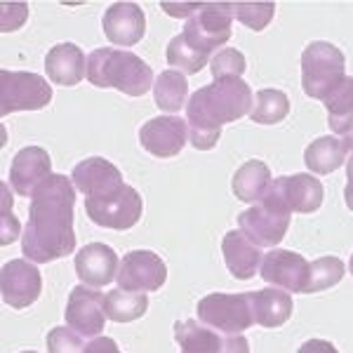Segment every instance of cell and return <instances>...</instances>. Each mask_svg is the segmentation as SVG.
Returning a JSON list of instances; mask_svg holds the SVG:
<instances>
[{"instance_id":"obj_18","label":"cell","mask_w":353,"mask_h":353,"mask_svg":"<svg viewBox=\"0 0 353 353\" xmlns=\"http://www.w3.org/2000/svg\"><path fill=\"white\" fill-rule=\"evenodd\" d=\"M118 254L104 243H90L76 254V273L90 288H104L118 276Z\"/></svg>"},{"instance_id":"obj_21","label":"cell","mask_w":353,"mask_h":353,"mask_svg":"<svg viewBox=\"0 0 353 353\" xmlns=\"http://www.w3.org/2000/svg\"><path fill=\"white\" fill-rule=\"evenodd\" d=\"M45 71L57 85H78L88 78V59L83 50L73 43H59L45 57Z\"/></svg>"},{"instance_id":"obj_43","label":"cell","mask_w":353,"mask_h":353,"mask_svg":"<svg viewBox=\"0 0 353 353\" xmlns=\"http://www.w3.org/2000/svg\"><path fill=\"white\" fill-rule=\"evenodd\" d=\"M351 273H353V257H351Z\"/></svg>"},{"instance_id":"obj_14","label":"cell","mask_w":353,"mask_h":353,"mask_svg":"<svg viewBox=\"0 0 353 353\" xmlns=\"http://www.w3.org/2000/svg\"><path fill=\"white\" fill-rule=\"evenodd\" d=\"M189 139V125L179 116H158L141 125L139 141L151 156L172 158L184 149Z\"/></svg>"},{"instance_id":"obj_28","label":"cell","mask_w":353,"mask_h":353,"mask_svg":"<svg viewBox=\"0 0 353 353\" xmlns=\"http://www.w3.org/2000/svg\"><path fill=\"white\" fill-rule=\"evenodd\" d=\"M186 94H189V83L181 71H163L153 85L156 104L165 113H176L184 109Z\"/></svg>"},{"instance_id":"obj_8","label":"cell","mask_w":353,"mask_h":353,"mask_svg":"<svg viewBox=\"0 0 353 353\" xmlns=\"http://www.w3.org/2000/svg\"><path fill=\"white\" fill-rule=\"evenodd\" d=\"M141 196L132 186L123 184L109 196L101 198H85V212L94 224L104 226V229L125 231L132 226L141 217Z\"/></svg>"},{"instance_id":"obj_25","label":"cell","mask_w":353,"mask_h":353,"mask_svg":"<svg viewBox=\"0 0 353 353\" xmlns=\"http://www.w3.org/2000/svg\"><path fill=\"white\" fill-rule=\"evenodd\" d=\"M174 339L181 353H219L224 341L212 330L203 327L198 321H176Z\"/></svg>"},{"instance_id":"obj_34","label":"cell","mask_w":353,"mask_h":353,"mask_svg":"<svg viewBox=\"0 0 353 353\" xmlns=\"http://www.w3.org/2000/svg\"><path fill=\"white\" fill-rule=\"evenodd\" d=\"M88 344L83 341V334H78L71 327H52L48 332V351L50 353H85Z\"/></svg>"},{"instance_id":"obj_10","label":"cell","mask_w":353,"mask_h":353,"mask_svg":"<svg viewBox=\"0 0 353 353\" xmlns=\"http://www.w3.org/2000/svg\"><path fill=\"white\" fill-rule=\"evenodd\" d=\"M116 281L121 290L153 292V290H161L165 281H168V266H165V261L156 252L132 250V252H128L123 257Z\"/></svg>"},{"instance_id":"obj_1","label":"cell","mask_w":353,"mask_h":353,"mask_svg":"<svg viewBox=\"0 0 353 353\" xmlns=\"http://www.w3.org/2000/svg\"><path fill=\"white\" fill-rule=\"evenodd\" d=\"M76 184L64 174H50L36 189L28 205V226L21 238L26 259L36 264L68 257L76 248L73 231Z\"/></svg>"},{"instance_id":"obj_12","label":"cell","mask_w":353,"mask_h":353,"mask_svg":"<svg viewBox=\"0 0 353 353\" xmlns=\"http://www.w3.org/2000/svg\"><path fill=\"white\" fill-rule=\"evenodd\" d=\"M104 299L106 294H101L97 288L90 285H78L71 290V297L66 304V323L71 330H76L83 337H99L104 332L106 323V311H104Z\"/></svg>"},{"instance_id":"obj_24","label":"cell","mask_w":353,"mask_h":353,"mask_svg":"<svg viewBox=\"0 0 353 353\" xmlns=\"http://www.w3.org/2000/svg\"><path fill=\"white\" fill-rule=\"evenodd\" d=\"M346 149L337 137H318L316 141H311L304 151V163L311 172L316 174H332L334 170L344 165Z\"/></svg>"},{"instance_id":"obj_30","label":"cell","mask_w":353,"mask_h":353,"mask_svg":"<svg viewBox=\"0 0 353 353\" xmlns=\"http://www.w3.org/2000/svg\"><path fill=\"white\" fill-rule=\"evenodd\" d=\"M344 278V264L337 257H321L309 266V278H306L304 294L323 292V290L334 288Z\"/></svg>"},{"instance_id":"obj_5","label":"cell","mask_w":353,"mask_h":353,"mask_svg":"<svg viewBox=\"0 0 353 353\" xmlns=\"http://www.w3.org/2000/svg\"><path fill=\"white\" fill-rule=\"evenodd\" d=\"M52 101V88L38 73L0 71V113L12 111H41Z\"/></svg>"},{"instance_id":"obj_13","label":"cell","mask_w":353,"mask_h":353,"mask_svg":"<svg viewBox=\"0 0 353 353\" xmlns=\"http://www.w3.org/2000/svg\"><path fill=\"white\" fill-rule=\"evenodd\" d=\"M43 276L33 261L12 259L3 266L0 273V292L8 306L12 309H26L41 297Z\"/></svg>"},{"instance_id":"obj_37","label":"cell","mask_w":353,"mask_h":353,"mask_svg":"<svg viewBox=\"0 0 353 353\" xmlns=\"http://www.w3.org/2000/svg\"><path fill=\"white\" fill-rule=\"evenodd\" d=\"M85 353H121V351H118L116 341H113L111 337H94L88 344Z\"/></svg>"},{"instance_id":"obj_17","label":"cell","mask_w":353,"mask_h":353,"mask_svg":"<svg viewBox=\"0 0 353 353\" xmlns=\"http://www.w3.org/2000/svg\"><path fill=\"white\" fill-rule=\"evenodd\" d=\"M73 184L76 189L85 193V198H101L109 196L123 186L121 170L106 158H85L73 168Z\"/></svg>"},{"instance_id":"obj_26","label":"cell","mask_w":353,"mask_h":353,"mask_svg":"<svg viewBox=\"0 0 353 353\" xmlns=\"http://www.w3.org/2000/svg\"><path fill=\"white\" fill-rule=\"evenodd\" d=\"M327 109L330 130L337 134H346L353 128V78L346 76L337 90H332L323 99Z\"/></svg>"},{"instance_id":"obj_15","label":"cell","mask_w":353,"mask_h":353,"mask_svg":"<svg viewBox=\"0 0 353 353\" xmlns=\"http://www.w3.org/2000/svg\"><path fill=\"white\" fill-rule=\"evenodd\" d=\"M309 261L290 250H271L261 259V281L285 290V292H304L309 278Z\"/></svg>"},{"instance_id":"obj_6","label":"cell","mask_w":353,"mask_h":353,"mask_svg":"<svg viewBox=\"0 0 353 353\" xmlns=\"http://www.w3.org/2000/svg\"><path fill=\"white\" fill-rule=\"evenodd\" d=\"M231 3H203V8L186 21L184 41L198 52H214L231 38Z\"/></svg>"},{"instance_id":"obj_29","label":"cell","mask_w":353,"mask_h":353,"mask_svg":"<svg viewBox=\"0 0 353 353\" xmlns=\"http://www.w3.org/2000/svg\"><path fill=\"white\" fill-rule=\"evenodd\" d=\"M290 113V99L283 90H259L257 97L252 101V111H250V118L259 125H276L281 123Z\"/></svg>"},{"instance_id":"obj_44","label":"cell","mask_w":353,"mask_h":353,"mask_svg":"<svg viewBox=\"0 0 353 353\" xmlns=\"http://www.w3.org/2000/svg\"><path fill=\"white\" fill-rule=\"evenodd\" d=\"M24 353H36V351H24Z\"/></svg>"},{"instance_id":"obj_11","label":"cell","mask_w":353,"mask_h":353,"mask_svg":"<svg viewBox=\"0 0 353 353\" xmlns=\"http://www.w3.org/2000/svg\"><path fill=\"white\" fill-rule=\"evenodd\" d=\"M266 196L278 201L290 212L311 214L323 205L325 191H323V184L318 181V176L292 174V176H278L276 181H271Z\"/></svg>"},{"instance_id":"obj_9","label":"cell","mask_w":353,"mask_h":353,"mask_svg":"<svg viewBox=\"0 0 353 353\" xmlns=\"http://www.w3.org/2000/svg\"><path fill=\"white\" fill-rule=\"evenodd\" d=\"M290 217H292V212L288 208H283L271 196H264V201L259 205L241 212L238 224H241V231L257 248H273L285 238Z\"/></svg>"},{"instance_id":"obj_3","label":"cell","mask_w":353,"mask_h":353,"mask_svg":"<svg viewBox=\"0 0 353 353\" xmlns=\"http://www.w3.org/2000/svg\"><path fill=\"white\" fill-rule=\"evenodd\" d=\"M88 81L94 88H113L128 97H141L151 90L153 71L132 52L99 48L88 59Z\"/></svg>"},{"instance_id":"obj_36","label":"cell","mask_w":353,"mask_h":353,"mask_svg":"<svg viewBox=\"0 0 353 353\" xmlns=\"http://www.w3.org/2000/svg\"><path fill=\"white\" fill-rule=\"evenodd\" d=\"M161 8H163L168 14H172V17H181V19H184V17H189V19H191V17L203 8V3H186V5H179V3H163Z\"/></svg>"},{"instance_id":"obj_38","label":"cell","mask_w":353,"mask_h":353,"mask_svg":"<svg viewBox=\"0 0 353 353\" xmlns=\"http://www.w3.org/2000/svg\"><path fill=\"white\" fill-rule=\"evenodd\" d=\"M219 353H250V344L243 334H233V337L224 339Z\"/></svg>"},{"instance_id":"obj_19","label":"cell","mask_w":353,"mask_h":353,"mask_svg":"<svg viewBox=\"0 0 353 353\" xmlns=\"http://www.w3.org/2000/svg\"><path fill=\"white\" fill-rule=\"evenodd\" d=\"M146 33V14L137 3H116L104 12V36L116 45H137Z\"/></svg>"},{"instance_id":"obj_27","label":"cell","mask_w":353,"mask_h":353,"mask_svg":"<svg viewBox=\"0 0 353 353\" xmlns=\"http://www.w3.org/2000/svg\"><path fill=\"white\" fill-rule=\"evenodd\" d=\"M149 309V297L139 292H130V290H111L104 299L106 318L113 323H132L141 318Z\"/></svg>"},{"instance_id":"obj_23","label":"cell","mask_w":353,"mask_h":353,"mask_svg":"<svg viewBox=\"0 0 353 353\" xmlns=\"http://www.w3.org/2000/svg\"><path fill=\"white\" fill-rule=\"evenodd\" d=\"M233 193L243 203H261L271 186V170L261 161H248L233 174Z\"/></svg>"},{"instance_id":"obj_4","label":"cell","mask_w":353,"mask_h":353,"mask_svg":"<svg viewBox=\"0 0 353 353\" xmlns=\"http://www.w3.org/2000/svg\"><path fill=\"white\" fill-rule=\"evenodd\" d=\"M344 54L337 45L313 41L301 52V88L311 99H325L344 81Z\"/></svg>"},{"instance_id":"obj_2","label":"cell","mask_w":353,"mask_h":353,"mask_svg":"<svg viewBox=\"0 0 353 353\" xmlns=\"http://www.w3.org/2000/svg\"><path fill=\"white\" fill-rule=\"evenodd\" d=\"M252 111V90L238 76L219 78L191 94L186 104L189 139L198 151H210L219 141L221 125Z\"/></svg>"},{"instance_id":"obj_31","label":"cell","mask_w":353,"mask_h":353,"mask_svg":"<svg viewBox=\"0 0 353 353\" xmlns=\"http://www.w3.org/2000/svg\"><path fill=\"white\" fill-rule=\"evenodd\" d=\"M210 61V54L198 52L189 43L184 41V36H174L168 45V64L174 68H181L184 73H198L203 71V66Z\"/></svg>"},{"instance_id":"obj_7","label":"cell","mask_w":353,"mask_h":353,"mask_svg":"<svg viewBox=\"0 0 353 353\" xmlns=\"http://www.w3.org/2000/svg\"><path fill=\"white\" fill-rule=\"evenodd\" d=\"M196 311L205 325L221 330V332H226V334H241L248 327L254 325L250 292L248 294L212 292L198 301Z\"/></svg>"},{"instance_id":"obj_33","label":"cell","mask_w":353,"mask_h":353,"mask_svg":"<svg viewBox=\"0 0 353 353\" xmlns=\"http://www.w3.org/2000/svg\"><path fill=\"white\" fill-rule=\"evenodd\" d=\"M210 71H212L214 81H219V78H231V76L241 78L245 71V57H243V52H238V50L226 48L212 57Z\"/></svg>"},{"instance_id":"obj_40","label":"cell","mask_w":353,"mask_h":353,"mask_svg":"<svg viewBox=\"0 0 353 353\" xmlns=\"http://www.w3.org/2000/svg\"><path fill=\"white\" fill-rule=\"evenodd\" d=\"M341 144H344L346 153H351V156H353V128L349 130V132L344 134V139H341Z\"/></svg>"},{"instance_id":"obj_39","label":"cell","mask_w":353,"mask_h":353,"mask_svg":"<svg viewBox=\"0 0 353 353\" xmlns=\"http://www.w3.org/2000/svg\"><path fill=\"white\" fill-rule=\"evenodd\" d=\"M297 353H339L334 349V344H330L325 339H309L306 344H301Z\"/></svg>"},{"instance_id":"obj_32","label":"cell","mask_w":353,"mask_h":353,"mask_svg":"<svg viewBox=\"0 0 353 353\" xmlns=\"http://www.w3.org/2000/svg\"><path fill=\"white\" fill-rule=\"evenodd\" d=\"M233 17L252 31H264L276 12L273 3H231Z\"/></svg>"},{"instance_id":"obj_35","label":"cell","mask_w":353,"mask_h":353,"mask_svg":"<svg viewBox=\"0 0 353 353\" xmlns=\"http://www.w3.org/2000/svg\"><path fill=\"white\" fill-rule=\"evenodd\" d=\"M12 203H10V186H3V233H0V243L10 245L19 236V219L12 217Z\"/></svg>"},{"instance_id":"obj_42","label":"cell","mask_w":353,"mask_h":353,"mask_svg":"<svg viewBox=\"0 0 353 353\" xmlns=\"http://www.w3.org/2000/svg\"><path fill=\"white\" fill-rule=\"evenodd\" d=\"M346 179H349V184H353V156L349 158V165H346Z\"/></svg>"},{"instance_id":"obj_41","label":"cell","mask_w":353,"mask_h":353,"mask_svg":"<svg viewBox=\"0 0 353 353\" xmlns=\"http://www.w3.org/2000/svg\"><path fill=\"white\" fill-rule=\"evenodd\" d=\"M344 198H346V205H349V210L353 212V184L346 186V191H344Z\"/></svg>"},{"instance_id":"obj_16","label":"cell","mask_w":353,"mask_h":353,"mask_svg":"<svg viewBox=\"0 0 353 353\" xmlns=\"http://www.w3.org/2000/svg\"><path fill=\"white\" fill-rule=\"evenodd\" d=\"M50 153L41 146H26L14 156L10 168V186L17 196H33L50 174Z\"/></svg>"},{"instance_id":"obj_22","label":"cell","mask_w":353,"mask_h":353,"mask_svg":"<svg viewBox=\"0 0 353 353\" xmlns=\"http://www.w3.org/2000/svg\"><path fill=\"white\" fill-rule=\"evenodd\" d=\"M250 301H252L254 323H259L261 327H281L292 316V297L285 290L266 288L259 292H250Z\"/></svg>"},{"instance_id":"obj_20","label":"cell","mask_w":353,"mask_h":353,"mask_svg":"<svg viewBox=\"0 0 353 353\" xmlns=\"http://www.w3.org/2000/svg\"><path fill=\"white\" fill-rule=\"evenodd\" d=\"M226 269L238 281H250L261 269V248H257L243 231H229L221 241Z\"/></svg>"}]
</instances>
